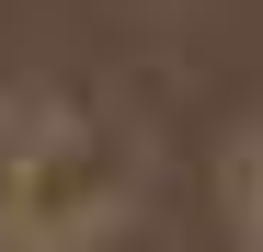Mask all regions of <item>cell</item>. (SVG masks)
Masks as SVG:
<instances>
[{"mask_svg": "<svg viewBox=\"0 0 263 252\" xmlns=\"http://www.w3.org/2000/svg\"><path fill=\"white\" fill-rule=\"evenodd\" d=\"M229 206H240L229 229H252V241H263V138H252V149H229Z\"/></svg>", "mask_w": 263, "mask_h": 252, "instance_id": "obj_1", "label": "cell"}]
</instances>
